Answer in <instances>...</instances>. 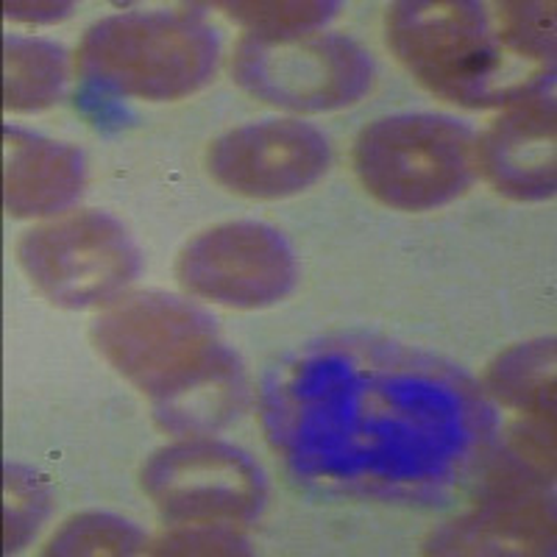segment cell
Returning a JSON list of instances; mask_svg holds the SVG:
<instances>
[{
  "label": "cell",
  "mask_w": 557,
  "mask_h": 557,
  "mask_svg": "<svg viewBox=\"0 0 557 557\" xmlns=\"http://www.w3.org/2000/svg\"><path fill=\"white\" fill-rule=\"evenodd\" d=\"M92 341L132 385L151 396L171 430L196 435L198 424H215L218 412L203 399L209 391L226 393L235 385V357L218 343L212 318L168 293L117 298L92 326Z\"/></svg>",
  "instance_id": "cell-1"
},
{
  "label": "cell",
  "mask_w": 557,
  "mask_h": 557,
  "mask_svg": "<svg viewBox=\"0 0 557 557\" xmlns=\"http://www.w3.org/2000/svg\"><path fill=\"white\" fill-rule=\"evenodd\" d=\"M387 45L430 92L460 107H510L552 84L549 64L510 51L496 14L480 3H399Z\"/></svg>",
  "instance_id": "cell-2"
},
{
  "label": "cell",
  "mask_w": 557,
  "mask_h": 557,
  "mask_svg": "<svg viewBox=\"0 0 557 557\" xmlns=\"http://www.w3.org/2000/svg\"><path fill=\"white\" fill-rule=\"evenodd\" d=\"M218 39L187 14H117L89 28L76 67L89 87L143 101H176L212 78Z\"/></svg>",
  "instance_id": "cell-3"
},
{
  "label": "cell",
  "mask_w": 557,
  "mask_h": 557,
  "mask_svg": "<svg viewBox=\"0 0 557 557\" xmlns=\"http://www.w3.org/2000/svg\"><path fill=\"white\" fill-rule=\"evenodd\" d=\"M355 173L376 201L405 212L444 207L476 178V134L444 114H393L355 143Z\"/></svg>",
  "instance_id": "cell-4"
},
{
  "label": "cell",
  "mask_w": 557,
  "mask_h": 557,
  "mask_svg": "<svg viewBox=\"0 0 557 557\" xmlns=\"http://www.w3.org/2000/svg\"><path fill=\"white\" fill-rule=\"evenodd\" d=\"M232 76L248 96L290 112H332L371 87V59L360 45L330 32L246 34Z\"/></svg>",
  "instance_id": "cell-5"
},
{
  "label": "cell",
  "mask_w": 557,
  "mask_h": 557,
  "mask_svg": "<svg viewBox=\"0 0 557 557\" xmlns=\"http://www.w3.org/2000/svg\"><path fill=\"white\" fill-rule=\"evenodd\" d=\"M17 262L45 298L70 310L114 305L139 273V253L126 228L92 209L26 232Z\"/></svg>",
  "instance_id": "cell-6"
},
{
  "label": "cell",
  "mask_w": 557,
  "mask_h": 557,
  "mask_svg": "<svg viewBox=\"0 0 557 557\" xmlns=\"http://www.w3.org/2000/svg\"><path fill=\"white\" fill-rule=\"evenodd\" d=\"M143 491L176 524H246L265 499L260 469L215 441H178L143 466Z\"/></svg>",
  "instance_id": "cell-7"
},
{
  "label": "cell",
  "mask_w": 557,
  "mask_h": 557,
  "mask_svg": "<svg viewBox=\"0 0 557 557\" xmlns=\"http://www.w3.org/2000/svg\"><path fill=\"white\" fill-rule=\"evenodd\" d=\"M178 285L187 293L237 310L276 305L298 276L290 246L265 223L237 221L207 228L182 248Z\"/></svg>",
  "instance_id": "cell-8"
},
{
  "label": "cell",
  "mask_w": 557,
  "mask_h": 557,
  "mask_svg": "<svg viewBox=\"0 0 557 557\" xmlns=\"http://www.w3.org/2000/svg\"><path fill=\"white\" fill-rule=\"evenodd\" d=\"M209 176L248 198H287L307 190L330 168V143L301 121L246 123L207 151Z\"/></svg>",
  "instance_id": "cell-9"
},
{
  "label": "cell",
  "mask_w": 557,
  "mask_h": 557,
  "mask_svg": "<svg viewBox=\"0 0 557 557\" xmlns=\"http://www.w3.org/2000/svg\"><path fill=\"white\" fill-rule=\"evenodd\" d=\"M555 84L510 103L476 137V173L516 201L555 193Z\"/></svg>",
  "instance_id": "cell-10"
},
{
  "label": "cell",
  "mask_w": 557,
  "mask_h": 557,
  "mask_svg": "<svg viewBox=\"0 0 557 557\" xmlns=\"http://www.w3.org/2000/svg\"><path fill=\"white\" fill-rule=\"evenodd\" d=\"M555 541V516L535 480L499 485L471 516L451 521L432 539V552L444 555H532Z\"/></svg>",
  "instance_id": "cell-11"
},
{
  "label": "cell",
  "mask_w": 557,
  "mask_h": 557,
  "mask_svg": "<svg viewBox=\"0 0 557 557\" xmlns=\"http://www.w3.org/2000/svg\"><path fill=\"white\" fill-rule=\"evenodd\" d=\"M84 159L64 143L7 128L9 215H53L82 193Z\"/></svg>",
  "instance_id": "cell-12"
},
{
  "label": "cell",
  "mask_w": 557,
  "mask_h": 557,
  "mask_svg": "<svg viewBox=\"0 0 557 557\" xmlns=\"http://www.w3.org/2000/svg\"><path fill=\"white\" fill-rule=\"evenodd\" d=\"M487 393L527 418H555V343H521L487 368Z\"/></svg>",
  "instance_id": "cell-13"
},
{
  "label": "cell",
  "mask_w": 557,
  "mask_h": 557,
  "mask_svg": "<svg viewBox=\"0 0 557 557\" xmlns=\"http://www.w3.org/2000/svg\"><path fill=\"white\" fill-rule=\"evenodd\" d=\"M67 67L59 45L7 37V109L37 112L62 96Z\"/></svg>",
  "instance_id": "cell-14"
},
{
  "label": "cell",
  "mask_w": 557,
  "mask_h": 557,
  "mask_svg": "<svg viewBox=\"0 0 557 557\" xmlns=\"http://www.w3.org/2000/svg\"><path fill=\"white\" fill-rule=\"evenodd\" d=\"M146 546L134 524L109 513H82L64 521L45 546V555H132Z\"/></svg>",
  "instance_id": "cell-15"
},
{
  "label": "cell",
  "mask_w": 557,
  "mask_h": 557,
  "mask_svg": "<svg viewBox=\"0 0 557 557\" xmlns=\"http://www.w3.org/2000/svg\"><path fill=\"white\" fill-rule=\"evenodd\" d=\"M248 34H285L321 28L335 14V3H221Z\"/></svg>",
  "instance_id": "cell-16"
},
{
  "label": "cell",
  "mask_w": 557,
  "mask_h": 557,
  "mask_svg": "<svg viewBox=\"0 0 557 557\" xmlns=\"http://www.w3.org/2000/svg\"><path fill=\"white\" fill-rule=\"evenodd\" d=\"M48 513L45 487L23 469H7V549H20Z\"/></svg>",
  "instance_id": "cell-17"
},
{
  "label": "cell",
  "mask_w": 557,
  "mask_h": 557,
  "mask_svg": "<svg viewBox=\"0 0 557 557\" xmlns=\"http://www.w3.org/2000/svg\"><path fill=\"white\" fill-rule=\"evenodd\" d=\"M151 555H237L246 552V541L235 527L221 524H176L153 541Z\"/></svg>",
  "instance_id": "cell-18"
}]
</instances>
